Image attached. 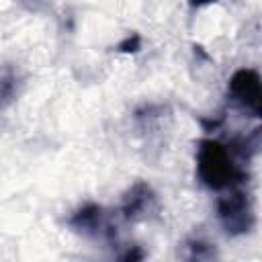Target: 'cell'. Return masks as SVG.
Instances as JSON below:
<instances>
[{"label":"cell","instance_id":"1","mask_svg":"<svg viewBox=\"0 0 262 262\" xmlns=\"http://www.w3.org/2000/svg\"><path fill=\"white\" fill-rule=\"evenodd\" d=\"M196 176L211 190L237 188L246 172L233 158V151L215 139H201L196 147Z\"/></svg>","mask_w":262,"mask_h":262},{"label":"cell","instance_id":"2","mask_svg":"<svg viewBox=\"0 0 262 262\" xmlns=\"http://www.w3.org/2000/svg\"><path fill=\"white\" fill-rule=\"evenodd\" d=\"M217 215H219V221H221L223 229L229 235L248 233L256 223L254 209H252V203H250L248 194L244 190H237V188H229L227 194L219 196Z\"/></svg>","mask_w":262,"mask_h":262},{"label":"cell","instance_id":"3","mask_svg":"<svg viewBox=\"0 0 262 262\" xmlns=\"http://www.w3.org/2000/svg\"><path fill=\"white\" fill-rule=\"evenodd\" d=\"M227 92L235 104H239L252 117H260V113H262V88H260V76L256 70H252V68L237 70L229 78Z\"/></svg>","mask_w":262,"mask_h":262},{"label":"cell","instance_id":"4","mask_svg":"<svg viewBox=\"0 0 262 262\" xmlns=\"http://www.w3.org/2000/svg\"><path fill=\"white\" fill-rule=\"evenodd\" d=\"M154 209H156V194L151 186L145 182H135L123 196L119 213L125 221H139L145 219Z\"/></svg>","mask_w":262,"mask_h":262},{"label":"cell","instance_id":"5","mask_svg":"<svg viewBox=\"0 0 262 262\" xmlns=\"http://www.w3.org/2000/svg\"><path fill=\"white\" fill-rule=\"evenodd\" d=\"M70 225L78 231H82L84 235H106L108 239L117 237L115 227L106 221L104 211L100 205L88 203L82 209H78L72 217H70Z\"/></svg>","mask_w":262,"mask_h":262},{"label":"cell","instance_id":"6","mask_svg":"<svg viewBox=\"0 0 262 262\" xmlns=\"http://www.w3.org/2000/svg\"><path fill=\"white\" fill-rule=\"evenodd\" d=\"M190 256L188 258H196V260H205V258H213V248L205 242H190Z\"/></svg>","mask_w":262,"mask_h":262},{"label":"cell","instance_id":"7","mask_svg":"<svg viewBox=\"0 0 262 262\" xmlns=\"http://www.w3.org/2000/svg\"><path fill=\"white\" fill-rule=\"evenodd\" d=\"M117 49H119V51H123V53H137V51L141 49V37H139L137 33H133V35L125 37V39L117 45Z\"/></svg>","mask_w":262,"mask_h":262},{"label":"cell","instance_id":"8","mask_svg":"<svg viewBox=\"0 0 262 262\" xmlns=\"http://www.w3.org/2000/svg\"><path fill=\"white\" fill-rule=\"evenodd\" d=\"M121 258H123V260H141V258H143V252H141V250L135 246L133 250L129 248V252H127V254H123Z\"/></svg>","mask_w":262,"mask_h":262},{"label":"cell","instance_id":"9","mask_svg":"<svg viewBox=\"0 0 262 262\" xmlns=\"http://www.w3.org/2000/svg\"><path fill=\"white\" fill-rule=\"evenodd\" d=\"M211 2H217V0H192L194 6H203V4H211Z\"/></svg>","mask_w":262,"mask_h":262}]
</instances>
